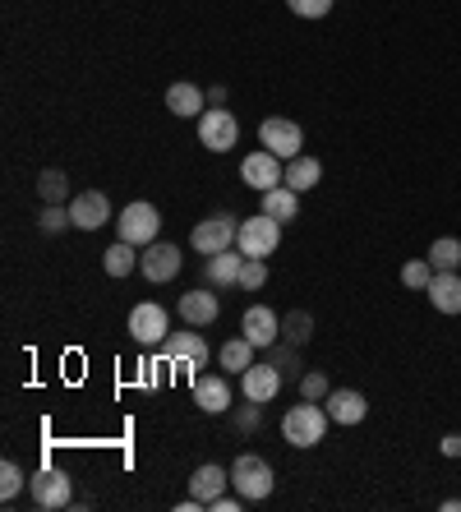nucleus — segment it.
Returning <instances> with one entry per match:
<instances>
[{
  "mask_svg": "<svg viewBox=\"0 0 461 512\" xmlns=\"http://www.w3.org/2000/svg\"><path fill=\"white\" fill-rule=\"evenodd\" d=\"M429 268H434V273H457L461 268V240L457 236H438L434 245H429Z\"/></svg>",
  "mask_w": 461,
  "mask_h": 512,
  "instance_id": "27",
  "label": "nucleus"
},
{
  "mask_svg": "<svg viewBox=\"0 0 461 512\" xmlns=\"http://www.w3.org/2000/svg\"><path fill=\"white\" fill-rule=\"evenodd\" d=\"M213 508H217V512H236V508H245V499H240V494H236V499H231V494H222Z\"/></svg>",
  "mask_w": 461,
  "mask_h": 512,
  "instance_id": "38",
  "label": "nucleus"
},
{
  "mask_svg": "<svg viewBox=\"0 0 461 512\" xmlns=\"http://www.w3.org/2000/svg\"><path fill=\"white\" fill-rule=\"evenodd\" d=\"M259 143L268 148V153L282 157V162H291V157L305 153V130H300L296 120H286V116H268L259 125Z\"/></svg>",
  "mask_w": 461,
  "mask_h": 512,
  "instance_id": "7",
  "label": "nucleus"
},
{
  "mask_svg": "<svg viewBox=\"0 0 461 512\" xmlns=\"http://www.w3.org/2000/svg\"><path fill=\"white\" fill-rule=\"evenodd\" d=\"M282 245V222L268 213H254L249 222H240V236H236V250L245 259H268L272 250Z\"/></svg>",
  "mask_w": 461,
  "mask_h": 512,
  "instance_id": "3",
  "label": "nucleus"
},
{
  "mask_svg": "<svg viewBox=\"0 0 461 512\" xmlns=\"http://www.w3.org/2000/svg\"><path fill=\"white\" fill-rule=\"evenodd\" d=\"M236 139H240V120L226 107H208L199 116V143L208 148V153H231Z\"/></svg>",
  "mask_w": 461,
  "mask_h": 512,
  "instance_id": "9",
  "label": "nucleus"
},
{
  "mask_svg": "<svg viewBox=\"0 0 461 512\" xmlns=\"http://www.w3.org/2000/svg\"><path fill=\"white\" fill-rule=\"evenodd\" d=\"M323 406H328L332 425H360V420L369 416L365 393H355V388H332V393L323 397Z\"/></svg>",
  "mask_w": 461,
  "mask_h": 512,
  "instance_id": "16",
  "label": "nucleus"
},
{
  "mask_svg": "<svg viewBox=\"0 0 461 512\" xmlns=\"http://www.w3.org/2000/svg\"><path fill=\"white\" fill-rule=\"evenodd\" d=\"M194 406L208 411V416H226L231 411V383L222 374H199L194 379Z\"/></svg>",
  "mask_w": 461,
  "mask_h": 512,
  "instance_id": "17",
  "label": "nucleus"
},
{
  "mask_svg": "<svg viewBox=\"0 0 461 512\" xmlns=\"http://www.w3.org/2000/svg\"><path fill=\"white\" fill-rule=\"evenodd\" d=\"M130 337L139 346H162L166 337H171V314H166L162 305H153V300L134 305L130 310Z\"/></svg>",
  "mask_w": 461,
  "mask_h": 512,
  "instance_id": "10",
  "label": "nucleus"
},
{
  "mask_svg": "<svg viewBox=\"0 0 461 512\" xmlns=\"http://www.w3.org/2000/svg\"><path fill=\"white\" fill-rule=\"evenodd\" d=\"M226 485H231V471H226V466H217V462H203L199 471L190 476V494L203 503V508H213V503L226 494Z\"/></svg>",
  "mask_w": 461,
  "mask_h": 512,
  "instance_id": "19",
  "label": "nucleus"
},
{
  "mask_svg": "<svg viewBox=\"0 0 461 512\" xmlns=\"http://www.w3.org/2000/svg\"><path fill=\"white\" fill-rule=\"evenodd\" d=\"M37 227L47 231V236H60L65 227H74L70 208H65V203H47V208H42V217H37Z\"/></svg>",
  "mask_w": 461,
  "mask_h": 512,
  "instance_id": "31",
  "label": "nucleus"
},
{
  "mask_svg": "<svg viewBox=\"0 0 461 512\" xmlns=\"http://www.w3.org/2000/svg\"><path fill=\"white\" fill-rule=\"evenodd\" d=\"M438 448H443V457H461V434H443Z\"/></svg>",
  "mask_w": 461,
  "mask_h": 512,
  "instance_id": "37",
  "label": "nucleus"
},
{
  "mask_svg": "<svg viewBox=\"0 0 461 512\" xmlns=\"http://www.w3.org/2000/svg\"><path fill=\"white\" fill-rule=\"evenodd\" d=\"M328 374L323 370H305L300 374V397H309V402H319V397H328Z\"/></svg>",
  "mask_w": 461,
  "mask_h": 512,
  "instance_id": "35",
  "label": "nucleus"
},
{
  "mask_svg": "<svg viewBox=\"0 0 461 512\" xmlns=\"http://www.w3.org/2000/svg\"><path fill=\"white\" fill-rule=\"evenodd\" d=\"M319 180H323V162H319V157H309V153L291 157V162H286V171H282V185H291L296 194H309Z\"/></svg>",
  "mask_w": 461,
  "mask_h": 512,
  "instance_id": "21",
  "label": "nucleus"
},
{
  "mask_svg": "<svg viewBox=\"0 0 461 512\" xmlns=\"http://www.w3.org/2000/svg\"><path fill=\"white\" fill-rule=\"evenodd\" d=\"M143 250L139 245H130V240H116L107 254H102V268H107V277H130L134 268H139Z\"/></svg>",
  "mask_w": 461,
  "mask_h": 512,
  "instance_id": "25",
  "label": "nucleus"
},
{
  "mask_svg": "<svg viewBox=\"0 0 461 512\" xmlns=\"http://www.w3.org/2000/svg\"><path fill=\"white\" fill-rule=\"evenodd\" d=\"M166 111L171 116H180V120H190V116H203V93L194 84H171L166 88Z\"/></svg>",
  "mask_w": 461,
  "mask_h": 512,
  "instance_id": "24",
  "label": "nucleus"
},
{
  "mask_svg": "<svg viewBox=\"0 0 461 512\" xmlns=\"http://www.w3.org/2000/svg\"><path fill=\"white\" fill-rule=\"evenodd\" d=\"M425 296L438 314H461V273H434Z\"/></svg>",
  "mask_w": 461,
  "mask_h": 512,
  "instance_id": "20",
  "label": "nucleus"
},
{
  "mask_svg": "<svg viewBox=\"0 0 461 512\" xmlns=\"http://www.w3.org/2000/svg\"><path fill=\"white\" fill-rule=\"evenodd\" d=\"M24 485H28L24 466H19V462H0V499L14 503L19 494H24Z\"/></svg>",
  "mask_w": 461,
  "mask_h": 512,
  "instance_id": "28",
  "label": "nucleus"
},
{
  "mask_svg": "<svg viewBox=\"0 0 461 512\" xmlns=\"http://www.w3.org/2000/svg\"><path fill=\"white\" fill-rule=\"evenodd\" d=\"M70 222L79 231H97V227H107L111 222V203L102 190H83L70 199Z\"/></svg>",
  "mask_w": 461,
  "mask_h": 512,
  "instance_id": "13",
  "label": "nucleus"
},
{
  "mask_svg": "<svg viewBox=\"0 0 461 512\" xmlns=\"http://www.w3.org/2000/svg\"><path fill=\"white\" fill-rule=\"evenodd\" d=\"M236 425L240 429H259L263 425V402H249V397H245V406L236 411Z\"/></svg>",
  "mask_w": 461,
  "mask_h": 512,
  "instance_id": "36",
  "label": "nucleus"
},
{
  "mask_svg": "<svg viewBox=\"0 0 461 512\" xmlns=\"http://www.w3.org/2000/svg\"><path fill=\"white\" fill-rule=\"evenodd\" d=\"M139 273L148 277V282H171V277L180 273V250L176 245H166V240H153L148 250H143V259H139Z\"/></svg>",
  "mask_w": 461,
  "mask_h": 512,
  "instance_id": "15",
  "label": "nucleus"
},
{
  "mask_svg": "<svg viewBox=\"0 0 461 512\" xmlns=\"http://www.w3.org/2000/svg\"><path fill=\"white\" fill-rule=\"evenodd\" d=\"M28 494H33V503L42 512H56V508H70L74 503V485L60 466H42V471L28 480Z\"/></svg>",
  "mask_w": 461,
  "mask_h": 512,
  "instance_id": "6",
  "label": "nucleus"
},
{
  "mask_svg": "<svg viewBox=\"0 0 461 512\" xmlns=\"http://www.w3.org/2000/svg\"><path fill=\"white\" fill-rule=\"evenodd\" d=\"M429 282H434V268H429V259H411L402 268V286H411V291H425Z\"/></svg>",
  "mask_w": 461,
  "mask_h": 512,
  "instance_id": "32",
  "label": "nucleus"
},
{
  "mask_svg": "<svg viewBox=\"0 0 461 512\" xmlns=\"http://www.w3.org/2000/svg\"><path fill=\"white\" fill-rule=\"evenodd\" d=\"M240 333L259 346V351H268V346H277V337H282V319H277V310H268V305H249L245 319H240Z\"/></svg>",
  "mask_w": 461,
  "mask_h": 512,
  "instance_id": "14",
  "label": "nucleus"
},
{
  "mask_svg": "<svg viewBox=\"0 0 461 512\" xmlns=\"http://www.w3.org/2000/svg\"><path fill=\"white\" fill-rule=\"evenodd\" d=\"M254 351H259V346H254L245 333H240V337H231V342H222V351H217V360H222V370H231V374H245L249 365H254Z\"/></svg>",
  "mask_w": 461,
  "mask_h": 512,
  "instance_id": "26",
  "label": "nucleus"
},
{
  "mask_svg": "<svg viewBox=\"0 0 461 512\" xmlns=\"http://www.w3.org/2000/svg\"><path fill=\"white\" fill-rule=\"evenodd\" d=\"M37 194H42V203H65V194H70L65 171H42L37 176Z\"/></svg>",
  "mask_w": 461,
  "mask_h": 512,
  "instance_id": "29",
  "label": "nucleus"
},
{
  "mask_svg": "<svg viewBox=\"0 0 461 512\" xmlns=\"http://www.w3.org/2000/svg\"><path fill=\"white\" fill-rule=\"evenodd\" d=\"M282 157L277 153H268V148H259V153H249L245 162H240V180H245L249 190H259V194H268L272 185H282Z\"/></svg>",
  "mask_w": 461,
  "mask_h": 512,
  "instance_id": "11",
  "label": "nucleus"
},
{
  "mask_svg": "<svg viewBox=\"0 0 461 512\" xmlns=\"http://www.w3.org/2000/svg\"><path fill=\"white\" fill-rule=\"evenodd\" d=\"M328 406L309 402V397H300V406H291L282 416V439L291 443V448H319L323 439H328Z\"/></svg>",
  "mask_w": 461,
  "mask_h": 512,
  "instance_id": "1",
  "label": "nucleus"
},
{
  "mask_svg": "<svg viewBox=\"0 0 461 512\" xmlns=\"http://www.w3.org/2000/svg\"><path fill=\"white\" fill-rule=\"evenodd\" d=\"M263 282H268V259H245V268H240V291H259Z\"/></svg>",
  "mask_w": 461,
  "mask_h": 512,
  "instance_id": "34",
  "label": "nucleus"
},
{
  "mask_svg": "<svg viewBox=\"0 0 461 512\" xmlns=\"http://www.w3.org/2000/svg\"><path fill=\"white\" fill-rule=\"evenodd\" d=\"M282 333H286V346H305L309 333H314V319H309L305 310H291L282 323Z\"/></svg>",
  "mask_w": 461,
  "mask_h": 512,
  "instance_id": "30",
  "label": "nucleus"
},
{
  "mask_svg": "<svg viewBox=\"0 0 461 512\" xmlns=\"http://www.w3.org/2000/svg\"><path fill=\"white\" fill-rule=\"evenodd\" d=\"M240 393L249 402H272V397L282 393V370L272 365V360H254L245 374H240Z\"/></svg>",
  "mask_w": 461,
  "mask_h": 512,
  "instance_id": "12",
  "label": "nucleus"
},
{
  "mask_svg": "<svg viewBox=\"0 0 461 512\" xmlns=\"http://www.w3.org/2000/svg\"><path fill=\"white\" fill-rule=\"evenodd\" d=\"M272 485H277V476H272V466L263 462L259 453H240L236 462H231V489H236L245 503H263L272 494Z\"/></svg>",
  "mask_w": 461,
  "mask_h": 512,
  "instance_id": "2",
  "label": "nucleus"
},
{
  "mask_svg": "<svg viewBox=\"0 0 461 512\" xmlns=\"http://www.w3.org/2000/svg\"><path fill=\"white\" fill-rule=\"evenodd\" d=\"M116 231H120V240H130V245H139V250H148L157 240V231H162V213H157L153 203H143V199H134L125 213L116 217Z\"/></svg>",
  "mask_w": 461,
  "mask_h": 512,
  "instance_id": "5",
  "label": "nucleus"
},
{
  "mask_svg": "<svg viewBox=\"0 0 461 512\" xmlns=\"http://www.w3.org/2000/svg\"><path fill=\"white\" fill-rule=\"evenodd\" d=\"M236 236H240L236 217H231V213H213V217H203L199 227L190 231V245L203 254V259H213V254L231 250V245H236Z\"/></svg>",
  "mask_w": 461,
  "mask_h": 512,
  "instance_id": "4",
  "label": "nucleus"
},
{
  "mask_svg": "<svg viewBox=\"0 0 461 512\" xmlns=\"http://www.w3.org/2000/svg\"><path fill=\"white\" fill-rule=\"evenodd\" d=\"M240 268H245V254L240 250H222L208 259V282L217 286V291H226V286H240Z\"/></svg>",
  "mask_w": 461,
  "mask_h": 512,
  "instance_id": "22",
  "label": "nucleus"
},
{
  "mask_svg": "<svg viewBox=\"0 0 461 512\" xmlns=\"http://www.w3.org/2000/svg\"><path fill=\"white\" fill-rule=\"evenodd\" d=\"M259 213L277 217V222H296L300 217V194L291 190V185H272L268 194H263V208Z\"/></svg>",
  "mask_w": 461,
  "mask_h": 512,
  "instance_id": "23",
  "label": "nucleus"
},
{
  "mask_svg": "<svg viewBox=\"0 0 461 512\" xmlns=\"http://www.w3.org/2000/svg\"><path fill=\"white\" fill-rule=\"evenodd\" d=\"M176 314L190 323V328H208V323H217V314H222V300L199 286V291H185V296H180Z\"/></svg>",
  "mask_w": 461,
  "mask_h": 512,
  "instance_id": "18",
  "label": "nucleus"
},
{
  "mask_svg": "<svg viewBox=\"0 0 461 512\" xmlns=\"http://www.w3.org/2000/svg\"><path fill=\"white\" fill-rule=\"evenodd\" d=\"M162 360H171V365H180V370H190L194 379H199V374L208 370L213 351H208V342H203L199 333H171L162 342Z\"/></svg>",
  "mask_w": 461,
  "mask_h": 512,
  "instance_id": "8",
  "label": "nucleus"
},
{
  "mask_svg": "<svg viewBox=\"0 0 461 512\" xmlns=\"http://www.w3.org/2000/svg\"><path fill=\"white\" fill-rule=\"evenodd\" d=\"M332 5L337 0H286V10L296 14V19H328Z\"/></svg>",
  "mask_w": 461,
  "mask_h": 512,
  "instance_id": "33",
  "label": "nucleus"
},
{
  "mask_svg": "<svg viewBox=\"0 0 461 512\" xmlns=\"http://www.w3.org/2000/svg\"><path fill=\"white\" fill-rule=\"evenodd\" d=\"M443 512H461V499H443Z\"/></svg>",
  "mask_w": 461,
  "mask_h": 512,
  "instance_id": "39",
  "label": "nucleus"
}]
</instances>
